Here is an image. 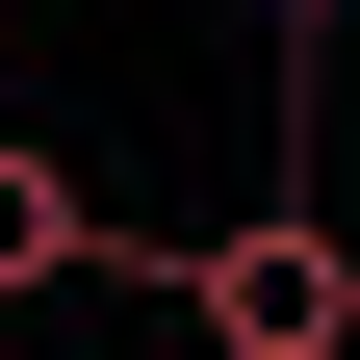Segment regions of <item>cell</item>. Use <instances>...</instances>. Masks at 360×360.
<instances>
[{
    "label": "cell",
    "mask_w": 360,
    "mask_h": 360,
    "mask_svg": "<svg viewBox=\"0 0 360 360\" xmlns=\"http://www.w3.org/2000/svg\"><path fill=\"white\" fill-rule=\"evenodd\" d=\"M129 257H155V232H103V206H77V155H26V129H0V309H52V283H129Z\"/></svg>",
    "instance_id": "cell-2"
},
{
    "label": "cell",
    "mask_w": 360,
    "mask_h": 360,
    "mask_svg": "<svg viewBox=\"0 0 360 360\" xmlns=\"http://www.w3.org/2000/svg\"><path fill=\"white\" fill-rule=\"evenodd\" d=\"M155 283L206 309V360H360V257H335V206H309V52H283V180H257L232 232H180Z\"/></svg>",
    "instance_id": "cell-1"
},
{
    "label": "cell",
    "mask_w": 360,
    "mask_h": 360,
    "mask_svg": "<svg viewBox=\"0 0 360 360\" xmlns=\"http://www.w3.org/2000/svg\"><path fill=\"white\" fill-rule=\"evenodd\" d=\"M257 26H283V52H335V26H360V0H257Z\"/></svg>",
    "instance_id": "cell-3"
}]
</instances>
